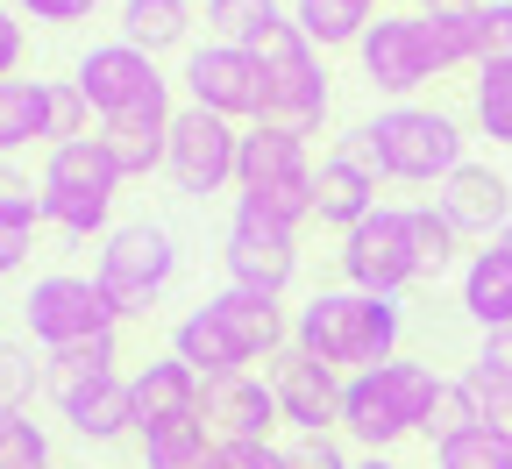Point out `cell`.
Instances as JSON below:
<instances>
[{"instance_id": "6da1fadb", "label": "cell", "mask_w": 512, "mask_h": 469, "mask_svg": "<svg viewBox=\"0 0 512 469\" xmlns=\"http://www.w3.org/2000/svg\"><path fill=\"white\" fill-rule=\"evenodd\" d=\"M399 299H377V292H356V285H328V292H313L292 320V349L313 356V363H328L342 377H363L377 363H392L399 356Z\"/></svg>"}, {"instance_id": "7a4b0ae2", "label": "cell", "mask_w": 512, "mask_h": 469, "mask_svg": "<svg viewBox=\"0 0 512 469\" xmlns=\"http://www.w3.org/2000/svg\"><path fill=\"white\" fill-rule=\"evenodd\" d=\"M349 143L370 157V171H377V178L434 185V192L470 164V157H463V121H456V114H441V107H413V100L377 107Z\"/></svg>"}, {"instance_id": "3957f363", "label": "cell", "mask_w": 512, "mask_h": 469, "mask_svg": "<svg viewBox=\"0 0 512 469\" xmlns=\"http://www.w3.org/2000/svg\"><path fill=\"white\" fill-rule=\"evenodd\" d=\"M249 57L264 64V128H285V136H313L328 121V64L320 50L299 36V22H278L271 36H256Z\"/></svg>"}, {"instance_id": "277c9868", "label": "cell", "mask_w": 512, "mask_h": 469, "mask_svg": "<svg viewBox=\"0 0 512 469\" xmlns=\"http://www.w3.org/2000/svg\"><path fill=\"white\" fill-rule=\"evenodd\" d=\"M93 278H100V292L114 299L121 320H143V313L171 292V278H178V242H171V228H157V221L114 228V235L100 242Z\"/></svg>"}, {"instance_id": "5b68a950", "label": "cell", "mask_w": 512, "mask_h": 469, "mask_svg": "<svg viewBox=\"0 0 512 469\" xmlns=\"http://www.w3.org/2000/svg\"><path fill=\"white\" fill-rule=\"evenodd\" d=\"M22 327L36 334V349L57 356V349H79V342H100V334L121 327L114 299L100 292V278H79V271H43L22 299Z\"/></svg>"}, {"instance_id": "8992f818", "label": "cell", "mask_w": 512, "mask_h": 469, "mask_svg": "<svg viewBox=\"0 0 512 469\" xmlns=\"http://www.w3.org/2000/svg\"><path fill=\"white\" fill-rule=\"evenodd\" d=\"M72 79H79L86 107L100 114V128L121 121V114H171V79L157 72V57H143L136 43H93Z\"/></svg>"}, {"instance_id": "52a82bcc", "label": "cell", "mask_w": 512, "mask_h": 469, "mask_svg": "<svg viewBox=\"0 0 512 469\" xmlns=\"http://www.w3.org/2000/svg\"><path fill=\"white\" fill-rule=\"evenodd\" d=\"M235 164H242V128L207 114V107H178L171 114V150H164V171L185 199H207V192H228L235 185Z\"/></svg>"}, {"instance_id": "ba28073f", "label": "cell", "mask_w": 512, "mask_h": 469, "mask_svg": "<svg viewBox=\"0 0 512 469\" xmlns=\"http://www.w3.org/2000/svg\"><path fill=\"white\" fill-rule=\"evenodd\" d=\"M342 285L377 292V299H399L406 285H420V263H413V221L406 207H377L363 228L342 235Z\"/></svg>"}, {"instance_id": "9c48e42d", "label": "cell", "mask_w": 512, "mask_h": 469, "mask_svg": "<svg viewBox=\"0 0 512 469\" xmlns=\"http://www.w3.org/2000/svg\"><path fill=\"white\" fill-rule=\"evenodd\" d=\"M185 107H207L221 121H256L264 114V64L242 43H200L185 50Z\"/></svg>"}, {"instance_id": "30bf717a", "label": "cell", "mask_w": 512, "mask_h": 469, "mask_svg": "<svg viewBox=\"0 0 512 469\" xmlns=\"http://www.w3.org/2000/svg\"><path fill=\"white\" fill-rule=\"evenodd\" d=\"M221 263H228V285L235 292H264V299H285L292 271H299V235L264 221V214H249L235 207L228 235H221Z\"/></svg>"}, {"instance_id": "8fae6325", "label": "cell", "mask_w": 512, "mask_h": 469, "mask_svg": "<svg viewBox=\"0 0 512 469\" xmlns=\"http://www.w3.org/2000/svg\"><path fill=\"white\" fill-rule=\"evenodd\" d=\"M356 64H363V79H370L377 93H392V107H399L406 93H420V86L434 79V50H427V36H420V15H377V22L363 29V43H356Z\"/></svg>"}, {"instance_id": "7c38bea8", "label": "cell", "mask_w": 512, "mask_h": 469, "mask_svg": "<svg viewBox=\"0 0 512 469\" xmlns=\"http://www.w3.org/2000/svg\"><path fill=\"white\" fill-rule=\"evenodd\" d=\"M342 384H349L342 370L313 363L299 349H285L271 363V391H278V413H285L292 434H335L342 427Z\"/></svg>"}, {"instance_id": "4fadbf2b", "label": "cell", "mask_w": 512, "mask_h": 469, "mask_svg": "<svg viewBox=\"0 0 512 469\" xmlns=\"http://www.w3.org/2000/svg\"><path fill=\"white\" fill-rule=\"evenodd\" d=\"M377 207H384V199H377L370 157H363L356 143H335L328 157H320V171H313V221L335 228V235H349V228H363Z\"/></svg>"}, {"instance_id": "5bb4252c", "label": "cell", "mask_w": 512, "mask_h": 469, "mask_svg": "<svg viewBox=\"0 0 512 469\" xmlns=\"http://www.w3.org/2000/svg\"><path fill=\"white\" fill-rule=\"evenodd\" d=\"M434 207H441V221L456 228V235H484V242H498L505 221H512V178L491 171V164H463L456 178L434 192Z\"/></svg>"}, {"instance_id": "9a60e30c", "label": "cell", "mask_w": 512, "mask_h": 469, "mask_svg": "<svg viewBox=\"0 0 512 469\" xmlns=\"http://www.w3.org/2000/svg\"><path fill=\"white\" fill-rule=\"evenodd\" d=\"M200 413H207L214 441H271V427H285L271 377H249V370H242V377H221V384H207Z\"/></svg>"}, {"instance_id": "2e32d148", "label": "cell", "mask_w": 512, "mask_h": 469, "mask_svg": "<svg viewBox=\"0 0 512 469\" xmlns=\"http://www.w3.org/2000/svg\"><path fill=\"white\" fill-rule=\"evenodd\" d=\"M200 398H207V384L192 377L178 356H150L136 377H128V406H136V441H143V434H157V427H171V420H192V413H200Z\"/></svg>"}, {"instance_id": "e0dca14e", "label": "cell", "mask_w": 512, "mask_h": 469, "mask_svg": "<svg viewBox=\"0 0 512 469\" xmlns=\"http://www.w3.org/2000/svg\"><path fill=\"white\" fill-rule=\"evenodd\" d=\"M214 306V320L228 327V342L242 349V363H278L285 349H292V320H285V306L278 299H264V292H214L207 299Z\"/></svg>"}, {"instance_id": "ac0fdd59", "label": "cell", "mask_w": 512, "mask_h": 469, "mask_svg": "<svg viewBox=\"0 0 512 469\" xmlns=\"http://www.w3.org/2000/svg\"><path fill=\"white\" fill-rule=\"evenodd\" d=\"M299 178H313V164H306V136H285V128L249 121V128H242L235 192H271V185H299Z\"/></svg>"}, {"instance_id": "d6986e66", "label": "cell", "mask_w": 512, "mask_h": 469, "mask_svg": "<svg viewBox=\"0 0 512 469\" xmlns=\"http://www.w3.org/2000/svg\"><path fill=\"white\" fill-rule=\"evenodd\" d=\"M171 356L200 377V384H221V377H242V349L228 342V327L214 320V306H192L178 327H171Z\"/></svg>"}, {"instance_id": "ffe728a7", "label": "cell", "mask_w": 512, "mask_h": 469, "mask_svg": "<svg viewBox=\"0 0 512 469\" xmlns=\"http://www.w3.org/2000/svg\"><path fill=\"white\" fill-rule=\"evenodd\" d=\"M43 192H93V199H114L121 192V171L107 157L100 136H79V143H57L43 157Z\"/></svg>"}, {"instance_id": "44dd1931", "label": "cell", "mask_w": 512, "mask_h": 469, "mask_svg": "<svg viewBox=\"0 0 512 469\" xmlns=\"http://www.w3.org/2000/svg\"><path fill=\"white\" fill-rule=\"evenodd\" d=\"M114 363H121V334H100V342H79V349H57V356H43V398L72 406L79 391H93V384L121 377Z\"/></svg>"}, {"instance_id": "7402d4cb", "label": "cell", "mask_w": 512, "mask_h": 469, "mask_svg": "<svg viewBox=\"0 0 512 469\" xmlns=\"http://www.w3.org/2000/svg\"><path fill=\"white\" fill-rule=\"evenodd\" d=\"M377 377V391H384V406L399 413V427L406 434H427V420H434V398H441V370L434 363H413V356H392V363H377L370 370Z\"/></svg>"}, {"instance_id": "603a6c76", "label": "cell", "mask_w": 512, "mask_h": 469, "mask_svg": "<svg viewBox=\"0 0 512 469\" xmlns=\"http://www.w3.org/2000/svg\"><path fill=\"white\" fill-rule=\"evenodd\" d=\"M171 114H178V107H171ZM171 114H121V121L100 128V143H107V157H114L121 178H150V171H164Z\"/></svg>"}, {"instance_id": "cb8c5ba5", "label": "cell", "mask_w": 512, "mask_h": 469, "mask_svg": "<svg viewBox=\"0 0 512 469\" xmlns=\"http://www.w3.org/2000/svg\"><path fill=\"white\" fill-rule=\"evenodd\" d=\"M463 313H470L484 334L512 327V256H505L498 242L463 263Z\"/></svg>"}, {"instance_id": "d4e9b609", "label": "cell", "mask_w": 512, "mask_h": 469, "mask_svg": "<svg viewBox=\"0 0 512 469\" xmlns=\"http://www.w3.org/2000/svg\"><path fill=\"white\" fill-rule=\"evenodd\" d=\"M342 434H349V441H356L363 455H392V448L406 441L399 413L384 406V391H377V377H370V370L342 384Z\"/></svg>"}, {"instance_id": "484cf974", "label": "cell", "mask_w": 512, "mask_h": 469, "mask_svg": "<svg viewBox=\"0 0 512 469\" xmlns=\"http://www.w3.org/2000/svg\"><path fill=\"white\" fill-rule=\"evenodd\" d=\"M57 413H64V427H72L79 441H93V448H107V441H121V434H136V406H128V377H107V384L79 391L72 406H57Z\"/></svg>"}, {"instance_id": "4316f807", "label": "cell", "mask_w": 512, "mask_h": 469, "mask_svg": "<svg viewBox=\"0 0 512 469\" xmlns=\"http://www.w3.org/2000/svg\"><path fill=\"white\" fill-rule=\"evenodd\" d=\"M50 143V79H0V157Z\"/></svg>"}, {"instance_id": "83f0119b", "label": "cell", "mask_w": 512, "mask_h": 469, "mask_svg": "<svg viewBox=\"0 0 512 469\" xmlns=\"http://www.w3.org/2000/svg\"><path fill=\"white\" fill-rule=\"evenodd\" d=\"M292 22L313 50H356L363 29L377 22L370 0H292Z\"/></svg>"}, {"instance_id": "f1b7e54d", "label": "cell", "mask_w": 512, "mask_h": 469, "mask_svg": "<svg viewBox=\"0 0 512 469\" xmlns=\"http://www.w3.org/2000/svg\"><path fill=\"white\" fill-rule=\"evenodd\" d=\"M420 36L434 50V72L484 64V0H477V8H434V15H420Z\"/></svg>"}, {"instance_id": "f546056e", "label": "cell", "mask_w": 512, "mask_h": 469, "mask_svg": "<svg viewBox=\"0 0 512 469\" xmlns=\"http://www.w3.org/2000/svg\"><path fill=\"white\" fill-rule=\"evenodd\" d=\"M192 29V0H121V43H136L143 57L178 50Z\"/></svg>"}, {"instance_id": "4dcf8cb0", "label": "cell", "mask_w": 512, "mask_h": 469, "mask_svg": "<svg viewBox=\"0 0 512 469\" xmlns=\"http://www.w3.org/2000/svg\"><path fill=\"white\" fill-rule=\"evenodd\" d=\"M214 448H221V441H214L207 413H192V420H171V427L143 434V462H150V469H207Z\"/></svg>"}, {"instance_id": "1f68e13d", "label": "cell", "mask_w": 512, "mask_h": 469, "mask_svg": "<svg viewBox=\"0 0 512 469\" xmlns=\"http://www.w3.org/2000/svg\"><path fill=\"white\" fill-rule=\"evenodd\" d=\"M278 22H292L278 0H214L207 8V29H214V43H256V36H271Z\"/></svg>"}, {"instance_id": "d6a6232c", "label": "cell", "mask_w": 512, "mask_h": 469, "mask_svg": "<svg viewBox=\"0 0 512 469\" xmlns=\"http://www.w3.org/2000/svg\"><path fill=\"white\" fill-rule=\"evenodd\" d=\"M406 221H413V263H420V278H427V285L448 278V271H456L463 235L441 221V207H406Z\"/></svg>"}, {"instance_id": "836d02e7", "label": "cell", "mask_w": 512, "mask_h": 469, "mask_svg": "<svg viewBox=\"0 0 512 469\" xmlns=\"http://www.w3.org/2000/svg\"><path fill=\"white\" fill-rule=\"evenodd\" d=\"M477 427H484V398H477V384H470V377H448V384H441V398H434L427 441L441 448V441H456V434H477Z\"/></svg>"}, {"instance_id": "e575fe53", "label": "cell", "mask_w": 512, "mask_h": 469, "mask_svg": "<svg viewBox=\"0 0 512 469\" xmlns=\"http://www.w3.org/2000/svg\"><path fill=\"white\" fill-rule=\"evenodd\" d=\"M470 121H477V136H491V143L512 150V72H477Z\"/></svg>"}, {"instance_id": "d590c367", "label": "cell", "mask_w": 512, "mask_h": 469, "mask_svg": "<svg viewBox=\"0 0 512 469\" xmlns=\"http://www.w3.org/2000/svg\"><path fill=\"white\" fill-rule=\"evenodd\" d=\"M36 391H43V356L22 342H0V413H29Z\"/></svg>"}, {"instance_id": "8d00e7d4", "label": "cell", "mask_w": 512, "mask_h": 469, "mask_svg": "<svg viewBox=\"0 0 512 469\" xmlns=\"http://www.w3.org/2000/svg\"><path fill=\"white\" fill-rule=\"evenodd\" d=\"M0 469H50V434L29 413H0Z\"/></svg>"}, {"instance_id": "74e56055", "label": "cell", "mask_w": 512, "mask_h": 469, "mask_svg": "<svg viewBox=\"0 0 512 469\" xmlns=\"http://www.w3.org/2000/svg\"><path fill=\"white\" fill-rule=\"evenodd\" d=\"M36 221H43V185H36V178H22L8 157H0V228L36 235Z\"/></svg>"}, {"instance_id": "f35d334b", "label": "cell", "mask_w": 512, "mask_h": 469, "mask_svg": "<svg viewBox=\"0 0 512 469\" xmlns=\"http://www.w3.org/2000/svg\"><path fill=\"white\" fill-rule=\"evenodd\" d=\"M434 469H512V448H505V441H491V434L477 427V434L441 441V448H434Z\"/></svg>"}, {"instance_id": "ab89813d", "label": "cell", "mask_w": 512, "mask_h": 469, "mask_svg": "<svg viewBox=\"0 0 512 469\" xmlns=\"http://www.w3.org/2000/svg\"><path fill=\"white\" fill-rule=\"evenodd\" d=\"M86 93H79V79H50V150L57 143H79L86 136Z\"/></svg>"}, {"instance_id": "60d3db41", "label": "cell", "mask_w": 512, "mask_h": 469, "mask_svg": "<svg viewBox=\"0 0 512 469\" xmlns=\"http://www.w3.org/2000/svg\"><path fill=\"white\" fill-rule=\"evenodd\" d=\"M477 72H512V0H484V64Z\"/></svg>"}, {"instance_id": "b9f144b4", "label": "cell", "mask_w": 512, "mask_h": 469, "mask_svg": "<svg viewBox=\"0 0 512 469\" xmlns=\"http://www.w3.org/2000/svg\"><path fill=\"white\" fill-rule=\"evenodd\" d=\"M285 469H356V462L342 455L335 434H292L285 441Z\"/></svg>"}, {"instance_id": "7bdbcfd3", "label": "cell", "mask_w": 512, "mask_h": 469, "mask_svg": "<svg viewBox=\"0 0 512 469\" xmlns=\"http://www.w3.org/2000/svg\"><path fill=\"white\" fill-rule=\"evenodd\" d=\"M470 384L484 398V434L512 448V384H498V377H470Z\"/></svg>"}, {"instance_id": "ee69618b", "label": "cell", "mask_w": 512, "mask_h": 469, "mask_svg": "<svg viewBox=\"0 0 512 469\" xmlns=\"http://www.w3.org/2000/svg\"><path fill=\"white\" fill-rule=\"evenodd\" d=\"M214 462L221 469H285V448L278 441H221Z\"/></svg>"}, {"instance_id": "f6af8a7d", "label": "cell", "mask_w": 512, "mask_h": 469, "mask_svg": "<svg viewBox=\"0 0 512 469\" xmlns=\"http://www.w3.org/2000/svg\"><path fill=\"white\" fill-rule=\"evenodd\" d=\"M470 377H498V384H512V327H498V334H484V342H477Z\"/></svg>"}, {"instance_id": "bcb514c9", "label": "cell", "mask_w": 512, "mask_h": 469, "mask_svg": "<svg viewBox=\"0 0 512 469\" xmlns=\"http://www.w3.org/2000/svg\"><path fill=\"white\" fill-rule=\"evenodd\" d=\"M22 50H29V36H22V22H15V8H8V0H0V79H15Z\"/></svg>"}, {"instance_id": "7dc6e473", "label": "cell", "mask_w": 512, "mask_h": 469, "mask_svg": "<svg viewBox=\"0 0 512 469\" xmlns=\"http://www.w3.org/2000/svg\"><path fill=\"white\" fill-rule=\"evenodd\" d=\"M93 8H100V0H22V15H36V22H57V29H64V22H86Z\"/></svg>"}, {"instance_id": "c3c4849f", "label": "cell", "mask_w": 512, "mask_h": 469, "mask_svg": "<svg viewBox=\"0 0 512 469\" xmlns=\"http://www.w3.org/2000/svg\"><path fill=\"white\" fill-rule=\"evenodd\" d=\"M29 249H36V235H22V228H0V278H15L22 263H29Z\"/></svg>"}, {"instance_id": "681fc988", "label": "cell", "mask_w": 512, "mask_h": 469, "mask_svg": "<svg viewBox=\"0 0 512 469\" xmlns=\"http://www.w3.org/2000/svg\"><path fill=\"white\" fill-rule=\"evenodd\" d=\"M434 8H477V0H413V15H434Z\"/></svg>"}, {"instance_id": "f907efd6", "label": "cell", "mask_w": 512, "mask_h": 469, "mask_svg": "<svg viewBox=\"0 0 512 469\" xmlns=\"http://www.w3.org/2000/svg\"><path fill=\"white\" fill-rule=\"evenodd\" d=\"M356 469H399V462H392V455H363Z\"/></svg>"}, {"instance_id": "816d5d0a", "label": "cell", "mask_w": 512, "mask_h": 469, "mask_svg": "<svg viewBox=\"0 0 512 469\" xmlns=\"http://www.w3.org/2000/svg\"><path fill=\"white\" fill-rule=\"evenodd\" d=\"M498 249H505V256H512V221H505V235H498Z\"/></svg>"}, {"instance_id": "f5cc1de1", "label": "cell", "mask_w": 512, "mask_h": 469, "mask_svg": "<svg viewBox=\"0 0 512 469\" xmlns=\"http://www.w3.org/2000/svg\"><path fill=\"white\" fill-rule=\"evenodd\" d=\"M8 8H22V0H8Z\"/></svg>"}, {"instance_id": "db71d44e", "label": "cell", "mask_w": 512, "mask_h": 469, "mask_svg": "<svg viewBox=\"0 0 512 469\" xmlns=\"http://www.w3.org/2000/svg\"><path fill=\"white\" fill-rule=\"evenodd\" d=\"M207 469H221V462H207Z\"/></svg>"}, {"instance_id": "11a10c76", "label": "cell", "mask_w": 512, "mask_h": 469, "mask_svg": "<svg viewBox=\"0 0 512 469\" xmlns=\"http://www.w3.org/2000/svg\"><path fill=\"white\" fill-rule=\"evenodd\" d=\"M370 8H377V0H370Z\"/></svg>"}, {"instance_id": "9f6ffc18", "label": "cell", "mask_w": 512, "mask_h": 469, "mask_svg": "<svg viewBox=\"0 0 512 469\" xmlns=\"http://www.w3.org/2000/svg\"><path fill=\"white\" fill-rule=\"evenodd\" d=\"M207 8H214V0H207Z\"/></svg>"}, {"instance_id": "6f0895ef", "label": "cell", "mask_w": 512, "mask_h": 469, "mask_svg": "<svg viewBox=\"0 0 512 469\" xmlns=\"http://www.w3.org/2000/svg\"><path fill=\"white\" fill-rule=\"evenodd\" d=\"M50 469H57V462H50Z\"/></svg>"}]
</instances>
